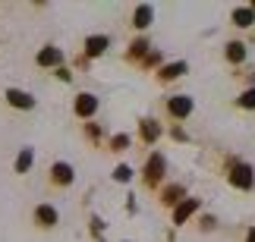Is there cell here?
<instances>
[{
	"instance_id": "16",
	"label": "cell",
	"mask_w": 255,
	"mask_h": 242,
	"mask_svg": "<svg viewBox=\"0 0 255 242\" xmlns=\"http://www.w3.org/2000/svg\"><path fill=\"white\" fill-rule=\"evenodd\" d=\"M230 22L237 25V28H252L255 25V13H252V6L246 3V6H237L230 13Z\"/></svg>"
},
{
	"instance_id": "2",
	"label": "cell",
	"mask_w": 255,
	"mask_h": 242,
	"mask_svg": "<svg viewBox=\"0 0 255 242\" xmlns=\"http://www.w3.org/2000/svg\"><path fill=\"white\" fill-rule=\"evenodd\" d=\"M164 110H167L170 120H186V117H192L195 101L189 98V94H170V98L164 101Z\"/></svg>"
},
{
	"instance_id": "1",
	"label": "cell",
	"mask_w": 255,
	"mask_h": 242,
	"mask_svg": "<svg viewBox=\"0 0 255 242\" xmlns=\"http://www.w3.org/2000/svg\"><path fill=\"white\" fill-rule=\"evenodd\" d=\"M142 173H145V186H158V182L164 179V173H167V158H164L161 151H151L148 154V161H145V167H142Z\"/></svg>"
},
{
	"instance_id": "18",
	"label": "cell",
	"mask_w": 255,
	"mask_h": 242,
	"mask_svg": "<svg viewBox=\"0 0 255 242\" xmlns=\"http://www.w3.org/2000/svg\"><path fill=\"white\" fill-rule=\"evenodd\" d=\"M32 161H35V151L32 148H22V151H19V158H16V173H28Z\"/></svg>"
},
{
	"instance_id": "9",
	"label": "cell",
	"mask_w": 255,
	"mask_h": 242,
	"mask_svg": "<svg viewBox=\"0 0 255 242\" xmlns=\"http://www.w3.org/2000/svg\"><path fill=\"white\" fill-rule=\"evenodd\" d=\"M35 63H38V66H57V70H60L63 51H60V47H54V44H47V47H41V51H38Z\"/></svg>"
},
{
	"instance_id": "17",
	"label": "cell",
	"mask_w": 255,
	"mask_h": 242,
	"mask_svg": "<svg viewBox=\"0 0 255 242\" xmlns=\"http://www.w3.org/2000/svg\"><path fill=\"white\" fill-rule=\"evenodd\" d=\"M148 54H151V44H148V38H145V35L135 38V41L129 44V51H126V57H129V60H135V63H142Z\"/></svg>"
},
{
	"instance_id": "25",
	"label": "cell",
	"mask_w": 255,
	"mask_h": 242,
	"mask_svg": "<svg viewBox=\"0 0 255 242\" xmlns=\"http://www.w3.org/2000/svg\"><path fill=\"white\" fill-rule=\"evenodd\" d=\"M246 242H255V227H249V230H246Z\"/></svg>"
},
{
	"instance_id": "22",
	"label": "cell",
	"mask_w": 255,
	"mask_h": 242,
	"mask_svg": "<svg viewBox=\"0 0 255 242\" xmlns=\"http://www.w3.org/2000/svg\"><path fill=\"white\" fill-rule=\"evenodd\" d=\"M85 135H88L92 142H98V139H101V129H98L95 123H88V126H85Z\"/></svg>"
},
{
	"instance_id": "8",
	"label": "cell",
	"mask_w": 255,
	"mask_h": 242,
	"mask_svg": "<svg viewBox=\"0 0 255 242\" xmlns=\"http://www.w3.org/2000/svg\"><path fill=\"white\" fill-rule=\"evenodd\" d=\"M73 179H76V170L66 161H57L51 167V182L54 186H73Z\"/></svg>"
},
{
	"instance_id": "5",
	"label": "cell",
	"mask_w": 255,
	"mask_h": 242,
	"mask_svg": "<svg viewBox=\"0 0 255 242\" xmlns=\"http://www.w3.org/2000/svg\"><path fill=\"white\" fill-rule=\"evenodd\" d=\"M73 110H76V117H82V120H92L95 113H98V98H95V94H88V91L76 94V104H73Z\"/></svg>"
},
{
	"instance_id": "12",
	"label": "cell",
	"mask_w": 255,
	"mask_h": 242,
	"mask_svg": "<svg viewBox=\"0 0 255 242\" xmlns=\"http://www.w3.org/2000/svg\"><path fill=\"white\" fill-rule=\"evenodd\" d=\"M6 104H9V107H19V110H32V107H35V98H32L28 91L6 88Z\"/></svg>"
},
{
	"instance_id": "13",
	"label": "cell",
	"mask_w": 255,
	"mask_h": 242,
	"mask_svg": "<svg viewBox=\"0 0 255 242\" xmlns=\"http://www.w3.org/2000/svg\"><path fill=\"white\" fill-rule=\"evenodd\" d=\"M151 19H154V6L151 3H139L132 9V25L139 28V32H145V28L151 25Z\"/></svg>"
},
{
	"instance_id": "3",
	"label": "cell",
	"mask_w": 255,
	"mask_h": 242,
	"mask_svg": "<svg viewBox=\"0 0 255 242\" xmlns=\"http://www.w3.org/2000/svg\"><path fill=\"white\" fill-rule=\"evenodd\" d=\"M230 186L233 189H252L255 186V173L249 163H237V161H230Z\"/></svg>"
},
{
	"instance_id": "7",
	"label": "cell",
	"mask_w": 255,
	"mask_h": 242,
	"mask_svg": "<svg viewBox=\"0 0 255 242\" xmlns=\"http://www.w3.org/2000/svg\"><path fill=\"white\" fill-rule=\"evenodd\" d=\"M183 198H189V195H186V186H183V182H170V186L161 189V205H164V208H176Z\"/></svg>"
},
{
	"instance_id": "11",
	"label": "cell",
	"mask_w": 255,
	"mask_h": 242,
	"mask_svg": "<svg viewBox=\"0 0 255 242\" xmlns=\"http://www.w3.org/2000/svg\"><path fill=\"white\" fill-rule=\"evenodd\" d=\"M161 132H164V129H161V123H158V120H151V117H145V120L139 123V135H142V142H145V145H154V142L161 139Z\"/></svg>"
},
{
	"instance_id": "20",
	"label": "cell",
	"mask_w": 255,
	"mask_h": 242,
	"mask_svg": "<svg viewBox=\"0 0 255 242\" xmlns=\"http://www.w3.org/2000/svg\"><path fill=\"white\" fill-rule=\"evenodd\" d=\"M129 142H132L129 135L120 132V135H114V139H111V148H114V151H126V148H129Z\"/></svg>"
},
{
	"instance_id": "23",
	"label": "cell",
	"mask_w": 255,
	"mask_h": 242,
	"mask_svg": "<svg viewBox=\"0 0 255 242\" xmlns=\"http://www.w3.org/2000/svg\"><path fill=\"white\" fill-rule=\"evenodd\" d=\"M158 60H161V54H158V51H151V54H148V57H145V60H142V66H154Z\"/></svg>"
},
{
	"instance_id": "15",
	"label": "cell",
	"mask_w": 255,
	"mask_h": 242,
	"mask_svg": "<svg viewBox=\"0 0 255 242\" xmlns=\"http://www.w3.org/2000/svg\"><path fill=\"white\" fill-rule=\"evenodd\" d=\"M57 220H60V214H57L54 205H38L35 208V224L38 227H57Z\"/></svg>"
},
{
	"instance_id": "24",
	"label": "cell",
	"mask_w": 255,
	"mask_h": 242,
	"mask_svg": "<svg viewBox=\"0 0 255 242\" xmlns=\"http://www.w3.org/2000/svg\"><path fill=\"white\" fill-rule=\"evenodd\" d=\"M57 76H60L63 82H70V79H73V76H70V70H63V66H60V70H57Z\"/></svg>"
},
{
	"instance_id": "14",
	"label": "cell",
	"mask_w": 255,
	"mask_h": 242,
	"mask_svg": "<svg viewBox=\"0 0 255 242\" xmlns=\"http://www.w3.org/2000/svg\"><path fill=\"white\" fill-rule=\"evenodd\" d=\"M107 47H111V38L107 35H88L85 38V57H101Z\"/></svg>"
},
{
	"instance_id": "19",
	"label": "cell",
	"mask_w": 255,
	"mask_h": 242,
	"mask_svg": "<svg viewBox=\"0 0 255 242\" xmlns=\"http://www.w3.org/2000/svg\"><path fill=\"white\" fill-rule=\"evenodd\" d=\"M237 107H243V110H255V88H246L237 98Z\"/></svg>"
},
{
	"instance_id": "10",
	"label": "cell",
	"mask_w": 255,
	"mask_h": 242,
	"mask_svg": "<svg viewBox=\"0 0 255 242\" xmlns=\"http://www.w3.org/2000/svg\"><path fill=\"white\" fill-rule=\"evenodd\" d=\"M224 57H227V63H233V66L246 63V57H249L246 41H227V44H224Z\"/></svg>"
},
{
	"instance_id": "4",
	"label": "cell",
	"mask_w": 255,
	"mask_h": 242,
	"mask_svg": "<svg viewBox=\"0 0 255 242\" xmlns=\"http://www.w3.org/2000/svg\"><path fill=\"white\" fill-rule=\"evenodd\" d=\"M199 211H202V198H192V195H189V198H183L180 205L173 208V224H176V227H183L186 220L195 217Z\"/></svg>"
},
{
	"instance_id": "6",
	"label": "cell",
	"mask_w": 255,
	"mask_h": 242,
	"mask_svg": "<svg viewBox=\"0 0 255 242\" xmlns=\"http://www.w3.org/2000/svg\"><path fill=\"white\" fill-rule=\"evenodd\" d=\"M189 73V63L186 60H176V63H164L161 70H158V82H176V79H183V76Z\"/></svg>"
},
{
	"instance_id": "21",
	"label": "cell",
	"mask_w": 255,
	"mask_h": 242,
	"mask_svg": "<svg viewBox=\"0 0 255 242\" xmlns=\"http://www.w3.org/2000/svg\"><path fill=\"white\" fill-rule=\"evenodd\" d=\"M114 179H117V182H129V179H132V167H126V163H120V167L114 170Z\"/></svg>"
}]
</instances>
